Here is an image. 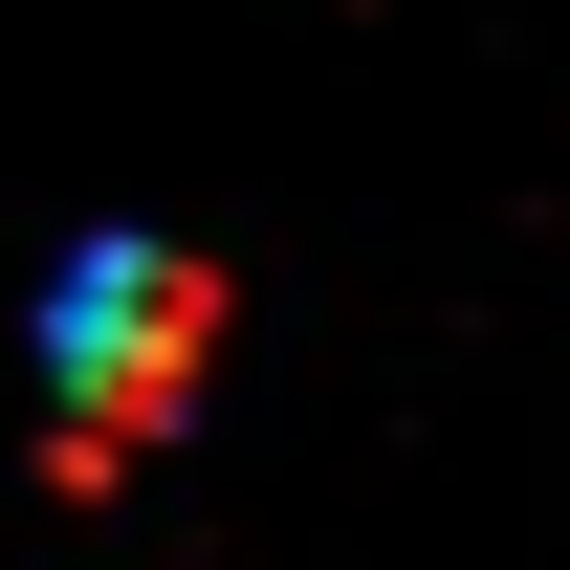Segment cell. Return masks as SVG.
<instances>
[{
	"label": "cell",
	"mask_w": 570,
	"mask_h": 570,
	"mask_svg": "<svg viewBox=\"0 0 570 570\" xmlns=\"http://www.w3.org/2000/svg\"><path fill=\"white\" fill-rule=\"evenodd\" d=\"M219 373V264L198 242H88L67 285H45V395H67V483H110L132 439L198 417Z\"/></svg>",
	"instance_id": "cell-1"
}]
</instances>
